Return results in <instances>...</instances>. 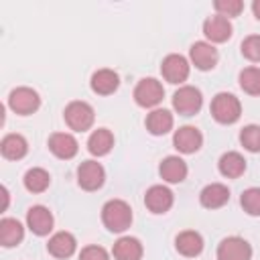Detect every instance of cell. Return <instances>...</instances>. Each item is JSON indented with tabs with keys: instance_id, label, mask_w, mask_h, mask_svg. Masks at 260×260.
<instances>
[{
	"instance_id": "obj_1",
	"label": "cell",
	"mask_w": 260,
	"mask_h": 260,
	"mask_svg": "<svg viewBox=\"0 0 260 260\" xmlns=\"http://www.w3.org/2000/svg\"><path fill=\"white\" fill-rule=\"evenodd\" d=\"M102 221L114 234L126 232L130 228V223H132V209L122 199H110L102 207Z\"/></svg>"
},
{
	"instance_id": "obj_2",
	"label": "cell",
	"mask_w": 260,
	"mask_h": 260,
	"mask_svg": "<svg viewBox=\"0 0 260 260\" xmlns=\"http://www.w3.org/2000/svg\"><path fill=\"white\" fill-rule=\"evenodd\" d=\"M242 114V104L234 93L221 91L211 100V116L219 124H234Z\"/></svg>"
},
{
	"instance_id": "obj_3",
	"label": "cell",
	"mask_w": 260,
	"mask_h": 260,
	"mask_svg": "<svg viewBox=\"0 0 260 260\" xmlns=\"http://www.w3.org/2000/svg\"><path fill=\"white\" fill-rule=\"evenodd\" d=\"M203 106V95L193 85H181L173 93V108L181 116H195Z\"/></svg>"
},
{
	"instance_id": "obj_4",
	"label": "cell",
	"mask_w": 260,
	"mask_h": 260,
	"mask_svg": "<svg viewBox=\"0 0 260 260\" xmlns=\"http://www.w3.org/2000/svg\"><path fill=\"white\" fill-rule=\"evenodd\" d=\"M63 118H65V122H67V126H69L71 130H75V132H85V130L91 128L95 114H93V108H91L87 102H71V104L65 108Z\"/></svg>"
},
{
	"instance_id": "obj_5",
	"label": "cell",
	"mask_w": 260,
	"mask_h": 260,
	"mask_svg": "<svg viewBox=\"0 0 260 260\" xmlns=\"http://www.w3.org/2000/svg\"><path fill=\"white\" fill-rule=\"evenodd\" d=\"M162 98H165V87L154 77H144L134 87V100L140 108H154L162 102Z\"/></svg>"
},
{
	"instance_id": "obj_6",
	"label": "cell",
	"mask_w": 260,
	"mask_h": 260,
	"mask_svg": "<svg viewBox=\"0 0 260 260\" xmlns=\"http://www.w3.org/2000/svg\"><path fill=\"white\" fill-rule=\"evenodd\" d=\"M41 106V98L32 87H16L8 95V108L18 116L35 114Z\"/></svg>"
},
{
	"instance_id": "obj_7",
	"label": "cell",
	"mask_w": 260,
	"mask_h": 260,
	"mask_svg": "<svg viewBox=\"0 0 260 260\" xmlns=\"http://www.w3.org/2000/svg\"><path fill=\"white\" fill-rule=\"evenodd\" d=\"M106 171L98 160H83L77 167V183L85 191H98L104 185Z\"/></svg>"
},
{
	"instance_id": "obj_8",
	"label": "cell",
	"mask_w": 260,
	"mask_h": 260,
	"mask_svg": "<svg viewBox=\"0 0 260 260\" xmlns=\"http://www.w3.org/2000/svg\"><path fill=\"white\" fill-rule=\"evenodd\" d=\"M252 246L238 236H230L217 246V260H250Z\"/></svg>"
},
{
	"instance_id": "obj_9",
	"label": "cell",
	"mask_w": 260,
	"mask_h": 260,
	"mask_svg": "<svg viewBox=\"0 0 260 260\" xmlns=\"http://www.w3.org/2000/svg\"><path fill=\"white\" fill-rule=\"evenodd\" d=\"M189 57H191V63H193L199 71H209V69H213V67L217 65L219 53H217V49H215L211 43L197 41V43L191 45Z\"/></svg>"
},
{
	"instance_id": "obj_10",
	"label": "cell",
	"mask_w": 260,
	"mask_h": 260,
	"mask_svg": "<svg viewBox=\"0 0 260 260\" xmlns=\"http://www.w3.org/2000/svg\"><path fill=\"white\" fill-rule=\"evenodd\" d=\"M160 73L169 83H183L189 77V61L183 55H167L160 63Z\"/></svg>"
},
{
	"instance_id": "obj_11",
	"label": "cell",
	"mask_w": 260,
	"mask_h": 260,
	"mask_svg": "<svg viewBox=\"0 0 260 260\" xmlns=\"http://www.w3.org/2000/svg\"><path fill=\"white\" fill-rule=\"evenodd\" d=\"M173 144H175V148H177L179 152H183V154H193V152H197V150L201 148L203 136H201V132H199L195 126H181V128L175 132V136H173Z\"/></svg>"
},
{
	"instance_id": "obj_12",
	"label": "cell",
	"mask_w": 260,
	"mask_h": 260,
	"mask_svg": "<svg viewBox=\"0 0 260 260\" xmlns=\"http://www.w3.org/2000/svg\"><path fill=\"white\" fill-rule=\"evenodd\" d=\"M144 205L152 213H167L173 207V191L165 185H152L144 195Z\"/></svg>"
},
{
	"instance_id": "obj_13",
	"label": "cell",
	"mask_w": 260,
	"mask_h": 260,
	"mask_svg": "<svg viewBox=\"0 0 260 260\" xmlns=\"http://www.w3.org/2000/svg\"><path fill=\"white\" fill-rule=\"evenodd\" d=\"M49 150L57 158L69 160V158H73L77 154L79 144H77V140L69 132H55V134L49 136Z\"/></svg>"
},
{
	"instance_id": "obj_14",
	"label": "cell",
	"mask_w": 260,
	"mask_h": 260,
	"mask_svg": "<svg viewBox=\"0 0 260 260\" xmlns=\"http://www.w3.org/2000/svg\"><path fill=\"white\" fill-rule=\"evenodd\" d=\"M26 225L37 236H47L53 230V213L45 205H32L26 211Z\"/></svg>"
},
{
	"instance_id": "obj_15",
	"label": "cell",
	"mask_w": 260,
	"mask_h": 260,
	"mask_svg": "<svg viewBox=\"0 0 260 260\" xmlns=\"http://www.w3.org/2000/svg\"><path fill=\"white\" fill-rule=\"evenodd\" d=\"M232 22L225 16L213 14L203 22V32L211 43H225L232 37Z\"/></svg>"
},
{
	"instance_id": "obj_16",
	"label": "cell",
	"mask_w": 260,
	"mask_h": 260,
	"mask_svg": "<svg viewBox=\"0 0 260 260\" xmlns=\"http://www.w3.org/2000/svg\"><path fill=\"white\" fill-rule=\"evenodd\" d=\"M199 201L203 207L207 209H217V207H223L228 201H230V189L223 185V183H209L201 189L199 193Z\"/></svg>"
},
{
	"instance_id": "obj_17",
	"label": "cell",
	"mask_w": 260,
	"mask_h": 260,
	"mask_svg": "<svg viewBox=\"0 0 260 260\" xmlns=\"http://www.w3.org/2000/svg\"><path fill=\"white\" fill-rule=\"evenodd\" d=\"M175 248L179 254H183L187 258L199 256L203 250V238H201V234H197L193 230H185L175 238Z\"/></svg>"
},
{
	"instance_id": "obj_18",
	"label": "cell",
	"mask_w": 260,
	"mask_h": 260,
	"mask_svg": "<svg viewBox=\"0 0 260 260\" xmlns=\"http://www.w3.org/2000/svg\"><path fill=\"white\" fill-rule=\"evenodd\" d=\"M77 248V242L73 238V234L69 232H57L51 236L49 244H47V250L51 256L55 258H69Z\"/></svg>"
},
{
	"instance_id": "obj_19",
	"label": "cell",
	"mask_w": 260,
	"mask_h": 260,
	"mask_svg": "<svg viewBox=\"0 0 260 260\" xmlns=\"http://www.w3.org/2000/svg\"><path fill=\"white\" fill-rule=\"evenodd\" d=\"M120 85V77L114 69H98L91 75V89L98 95H110L118 89Z\"/></svg>"
},
{
	"instance_id": "obj_20",
	"label": "cell",
	"mask_w": 260,
	"mask_h": 260,
	"mask_svg": "<svg viewBox=\"0 0 260 260\" xmlns=\"http://www.w3.org/2000/svg\"><path fill=\"white\" fill-rule=\"evenodd\" d=\"M158 173L167 183H183L187 177V165L181 156H167L160 162Z\"/></svg>"
},
{
	"instance_id": "obj_21",
	"label": "cell",
	"mask_w": 260,
	"mask_h": 260,
	"mask_svg": "<svg viewBox=\"0 0 260 260\" xmlns=\"http://www.w3.org/2000/svg\"><path fill=\"white\" fill-rule=\"evenodd\" d=\"M114 148V134L108 128H98L87 138V150L93 156H106Z\"/></svg>"
},
{
	"instance_id": "obj_22",
	"label": "cell",
	"mask_w": 260,
	"mask_h": 260,
	"mask_svg": "<svg viewBox=\"0 0 260 260\" xmlns=\"http://www.w3.org/2000/svg\"><path fill=\"white\" fill-rule=\"evenodd\" d=\"M0 152L8 160H20L28 152L26 138L20 136V134H6L0 142Z\"/></svg>"
},
{
	"instance_id": "obj_23",
	"label": "cell",
	"mask_w": 260,
	"mask_h": 260,
	"mask_svg": "<svg viewBox=\"0 0 260 260\" xmlns=\"http://www.w3.org/2000/svg\"><path fill=\"white\" fill-rule=\"evenodd\" d=\"M217 169H219V173H221L223 177H228V179H238V177H242L244 171H246V160H244V156H242L240 152L230 150V152L221 154V158H219V162H217Z\"/></svg>"
},
{
	"instance_id": "obj_24",
	"label": "cell",
	"mask_w": 260,
	"mask_h": 260,
	"mask_svg": "<svg viewBox=\"0 0 260 260\" xmlns=\"http://www.w3.org/2000/svg\"><path fill=\"white\" fill-rule=\"evenodd\" d=\"M24 238V228L18 219H12V217H4L0 221V244L4 248H12V246H18Z\"/></svg>"
},
{
	"instance_id": "obj_25",
	"label": "cell",
	"mask_w": 260,
	"mask_h": 260,
	"mask_svg": "<svg viewBox=\"0 0 260 260\" xmlns=\"http://www.w3.org/2000/svg\"><path fill=\"white\" fill-rule=\"evenodd\" d=\"M112 254L116 260H140L142 258V244L138 238L124 236L114 244Z\"/></svg>"
},
{
	"instance_id": "obj_26",
	"label": "cell",
	"mask_w": 260,
	"mask_h": 260,
	"mask_svg": "<svg viewBox=\"0 0 260 260\" xmlns=\"http://www.w3.org/2000/svg\"><path fill=\"white\" fill-rule=\"evenodd\" d=\"M173 128V114L165 108H156L146 116V130L152 136H162Z\"/></svg>"
},
{
	"instance_id": "obj_27",
	"label": "cell",
	"mask_w": 260,
	"mask_h": 260,
	"mask_svg": "<svg viewBox=\"0 0 260 260\" xmlns=\"http://www.w3.org/2000/svg\"><path fill=\"white\" fill-rule=\"evenodd\" d=\"M51 183V175L41 169V167H32L24 173V187L30 191V193H43Z\"/></svg>"
},
{
	"instance_id": "obj_28",
	"label": "cell",
	"mask_w": 260,
	"mask_h": 260,
	"mask_svg": "<svg viewBox=\"0 0 260 260\" xmlns=\"http://www.w3.org/2000/svg\"><path fill=\"white\" fill-rule=\"evenodd\" d=\"M240 87L250 95H260V67H246L240 71Z\"/></svg>"
},
{
	"instance_id": "obj_29",
	"label": "cell",
	"mask_w": 260,
	"mask_h": 260,
	"mask_svg": "<svg viewBox=\"0 0 260 260\" xmlns=\"http://www.w3.org/2000/svg\"><path fill=\"white\" fill-rule=\"evenodd\" d=\"M240 142L250 152H260V126L248 124L240 132Z\"/></svg>"
},
{
	"instance_id": "obj_30",
	"label": "cell",
	"mask_w": 260,
	"mask_h": 260,
	"mask_svg": "<svg viewBox=\"0 0 260 260\" xmlns=\"http://www.w3.org/2000/svg\"><path fill=\"white\" fill-rule=\"evenodd\" d=\"M240 203L248 215H260V187H250L242 193Z\"/></svg>"
},
{
	"instance_id": "obj_31",
	"label": "cell",
	"mask_w": 260,
	"mask_h": 260,
	"mask_svg": "<svg viewBox=\"0 0 260 260\" xmlns=\"http://www.w3.org/2000/svg\"><path fill=\"white\" fill-rule=\"evenodd\" d=\"M213 8L217 10L219 16L230 18V16H238L244 10V2L242 0H215Z\"/></svg>"
},
{
	"instance_id": "obj_32",
	"label": "cell",
	"mask_w": 260,
	"mask_h": 260,
	"mask_svg": "<svg viewBox=\"0 0 260 260\" xmlns=\"http://www.w3.org/2000/svg\"><path fill=\"white\" fill-rule=\"evenodd\" d=\"M242 55L248 61H260V35H250L242 41Z\"/></svg>"
},
{
	"instance_id": "obj_33",
	"label": "cell",
	"mask_w": 260,
	"mask_h": 260,
	"mask_svg": "<svg viewBox=\"0 0 260 260\" xmlns=\"http://www.w3.org/2000/svg\"><path fill=\"white\" fill-rule=\"evenodd\" d=\"M79 260H110V256L102 246H85L79 252Z\"/></svg>"
},
{
	"instance_id": "obj_34",
	"label": "cell",
	"mask_w": 260,
	"mask_h": 260,
	"mask_svg": "<svg viewBox=\"0 0 260 260\" xmlns=\"http://www.w3.org/2000/svg\"><path fill=\"white\" fill-rule=\"evenodd\" d=\"M252 12H254V16L260 20V0H254V2H252Z\"/></svg>"
}]
</instances>
